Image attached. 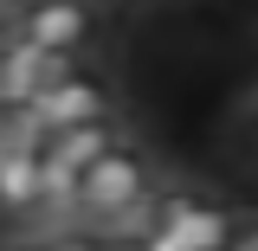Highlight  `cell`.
I'll return each instance as SVG.
<instances>
[{
    "label": "cell",
    "mask_w": 258,
    "mask_h": 251,
    "mask_svg": "<svg viewBox=\"0 0 258 251\" xmlns=\"http://www.w3.org/2000/svg\"><path fill=\"white\" fill-rule=\"evenodd\" d=\"M71 71V52H58V45H39V39H13L7 45V58H0V103L13 110V103H26L32 91H45L52 77H64Z\"/></svg>",
    "instance_id": "4"
},
{
    "label": "cell",
    "mask_w": 258,
    "mask_h": 251,
    "mask_svg": "<svg viewBox=\"0 0 258 251\" xmlns=\"http://www.w3.org/2000/svg\"><path fill=\"white\" fill-rule=\"evenodd\" d=\"M13 26L39 39V45H58V52H78L84 39L97 32V7L91 0H26L13 13Z\"/></svg>",
    "instance_id": "5"
},
{
    "label": "cell",
    "mask_w": 258,
    "mask_h": 251,
    "mask_svg": "<svg viewBox=\"0 0 258 251\" xmlns=\"http://www.w3.org/2000/svg\"><path fill=\"white\" fill-rule=\"evenodd\" d=\"M0 123H7V103H0Z\"/></svg>",
    "instance_id": "10"
},
{
    "label": "cell",
    "mask_w": 258,
    "mask_h": 251,
    "mask_svg": "<svg viewBox=\"0 0 258 251\" xmlns=\"http://www.w3.org/2000/svg\"><path fill=\"white\" fill-rule=\"evenodd\" d=\"M26 110L45 129H58V123H78V116H103V110H116V103H110V84H103V77H91V71L71 64L64 77H52L45 91L26 97Z\"/></svg>",
    "instance_id": "3"
},
{
    "label": "cell",
    "mask_w": 258,
    "mask_h": 251,
    "mask_svg": "<svg viewBox=\"0 0 258 251\" xmlns=\"http://www.w3.org/2000/svg\"><path fill=\"white\" fill-rule=\"evenodd\" d=\"M232 245H239V251H258V225H245V232H232Z\"/></svg>",
    "instance_id": "9"
},
{
    "label": "cell",
    "mask_w": 258,
    "mask_h": 251,
    "mask_svg": "<svg viewBox=\"0 0 258 251\" xmlns=\"http://www.w3.org/2000/svg\"><path fill=\"white\" fill-rule=\"evenodd\" d=\"M116 142H123V123H116V110H103V116H78V123L45 129V142H39V148L64 155L71 168H91V161H97V155H110Z\"/></svg>",
    "instance_id": "6"
},
{
    "label": "cell",
    "mask_w": 258,
    "mask_h": 251,
    "mask_svg": "<svg viewBox=\"0 0 258 251\" xmlns=\"http://www.w3.org/2000/svg\"><path fill=\"white\" fill-rule=\"evenodd\" d=\"M142 238L155 251H213V245L232 238V225H226V213L200 206L187 193H155V219H149Z\"/></svg>",
    "instance_id": "2"
},
{
    "label": "cell",
    "mask_w": 258,
    "mask_h": 251,
    "mask_svg": "<svg viewBox=\"0 0 258 251\" xmlns=\"http://www.w3.org/2000/svg\"><path fill=\"white\" fill-rule=\"evenodd\" d=\"M142 193H149V168H142V155H129L116 142L110 155H97L78 174V219H91V225L110 232V219H123Z\"/></svg>",
    "instance_id": "1"
},
{
    "label": "cell",
    "mask_w": 258,
    "mask_h": 251,
    "mask_svg": "<svg viewBox=\"0 0 258 251\" xmlns=\"http://www.w3.org/2000/svg\"><path fill=\"white\" fill-rule=\"evenodd\" d=\"M13 39H20V26H13V20L0 13V58H7V45H13Z\"/></svg>",
    "instance_id": "8"
},
{
    "label": "cell",
    "mask_w": 258,
    "mask_h": 251,
    "mask_svg": "<svg viewBox=\"0 0 258 251\" xmlns=\"http://www.w3.org/2000/svg\"><path fill=\"white\" fill-rule=\"evenodd\" d=\"M0 213H7V219L39 213V148H32V142H13V148L0 155Z\"/></svg>",
    "instance_id": "7"
}]
</instances>
